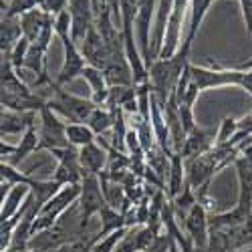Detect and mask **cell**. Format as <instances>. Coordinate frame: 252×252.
Returning <instances> with one entry per match:
<instances>
[{
  "instance_id": "6da1fadb",
  "label": "cell",
  "mask_w": 252,
  "mask_h": 252,
  "mask_svg": "<svg viewBox=\"0 0 252 252\" xmlns=\"http://www.w3.org/2000/svg\"><path fill=\"white\" fill-rule=\"evenodd\" d=\"M188 55H190V49H184L182 47L172 59H156V61H152V65L148 67L154 95L159 101L161 107L176 93L180 77H182L186 65L190 63Z\"/></svg>"
},
{
  "instance_id": "7a4b0ae2",
  "label": "cell",
  "mask_w": 252,
  "mask_h": 252,
  "mask_svg": "<svg viewBox=\"0 0 252 252\" xmlns=\"http://www.w3.org/2000/svg\"><path fill=\"white\" fill-rule=\"evenodd\" d=\"M79 198H81V184L63 188V190L55 198H51L43 206V210H40V214L36 216V220L32 224V236L47 232V230H53L61 222V218L67 214V210H71L73 206L79 204Z\"/></svg>"
},
{
  "instance_id": "3957f363",
  "label": "cell",
  "mask_w": 252,
  "mask_h": 252,
  "mask_svg": "<svg viewBox=\"0 0 252 252\" xmlns=\"http://www.w3.org/2000/svg\"><path fill=\"white\" fill-rule=\"evenodd\" d=\"M53 91L55 97L47 99V107H51L57 115L69 119V123H87L91 113L97 109V105L91 99L71 95L63 87H55Z\"/></svg>"
},
{
  "instance_id": "277c9868",
  "label": "cell",
  "mask_w": 252,
  "mask_h": 252,
  "mask_svg": "<svg viewBox=\"0 0 252 252\" xmlns=\"http://www.w3.org/2000/svg\"><path fill=\"white\" fill-rule=\"evenodd\" d=\"M244 79L242 71H234L230 67H222V65H214V63H208V65H194L192 63V81L198 87V91H206L212 87H226V85H236L240 87V83Z\"/></svg>"
},
{
  "instance_id": "5b68a950",
  "label": "cell",
  "mask_w": 252,
  "mask_h": 252,
  "mask_svg": "<svg viewBox=\"0 0 252 252\" xmlns=\"http://www.w3.org/2000/svg\"><path fill=\"white\" fill-rule=\"evenodd\" d=\"M107 206L103 196V188H101V178L97 174H85L81 182V198H79V210H81V216H79V228L81 232H85L89 220L99 214L101 210Z\"/></svg>"
},
{
  "instance_id": "8992f818",
  "label": "cell",
  "mask_w": 252,
  "mask_h": 252,
  "mask_svg": "<svg viewBox=\"0 0 252 252\" xmlns=\"http://www.w3.org/2000/svg\"><path fill=\"white\" fill-rule=\"evenodd\" d=\"M40 113V141H38V150L36 152H51V150H61V148H69V139H67V123H63L59 115L51 109L45 107L38 111Z\"/></svg>"
},
{
  "instance_id": "52a82bcc",
  "label": "cell",
  "mask_w": 252,
  "mask_h": 252,
  "mask_svg": "<svg viewBox=\"0 0 252 252\" xmlns=\"http://www.w3.org/2000/svg\"><path fill=\"white\" fill-rule=\"evenodd\" d=\"M55 159H57V167L51 180L59 182L61 186H73V184H81L85 178V170L81 165L79 159V148H61V150H51L49 152Z\"/></svg>"
},
{
  "instance_id": "ba28073f",
  "label": "cell",
  "mask_w": 252,
  "mask_h": 252,
  "mask_svg": "<svg viewBox=\"0 0 252 252\" xmlns=\"http://www.w3.org/2000/svg\"><path fill=\"white\" fill-rule=\"evenodd\" d=\"M190 8V0H174V8L167 20V29H165V40H163V49L159 53V59H172L180 47H182V27Z\"/></svg>"
},
{
  "instance_id": "9c48e42d",
  "label": "cell",
  "mask_w": 252,
  "mask_h": 252,
  "mask_svg": "<svg viewBox=\"0 0 252 252\" xmlns=\"http://www.w3.org/2000/svg\"><path fill=\"white\" fill-rule=\"evenodd\" d=\"M67 10L71 12V38L77 47H81L89 31L95 27L93 0H71Z\"/></svg>"
},
{
  "instance_id": "30bf717a",
  "label": "cell",
  "mask_w": 252,
  "mask_h": 252,
  "mask_svg": "<svg viewBox=\"0 0 252 252\" xmlns=\"http://www.w3.org/2000/svg\"><path fill=\"white\" fill-rule=\"evenodd\" d=\"M208 210L198 202L194 204V208L188 212L184 224H186V234L192 240L194 250L196 252H206L208 250V242H210V224H208Z\"/></svg>"
},
{
  "instance_id": "8fae6325",
  "label": "cell",
  "mask_w": 252,
  "mask_h": 252,
  "mask_svg": "<svg viewBox=\"0 0 252 252\" xmlns=\"http://www.w3.org/2000/svg\"><path fill=\"white\" fill-rule=\"evenodd\" d=\"M81 53L85 57L87 65L105 71L109 65V51H107V43L103 40L101 32L97 31V27H93L89 31V34L85 36V40L81 43Z\"/></svg>"
},
{
  "instance_id": "7c38bea8",
  "label": "cell",
  "mask_w": 252,
  "mask_h": 252,
  "mask_svg": "<svg viewBox=\"0 0 252 252\" xmlns=\"http://www.w3.org/2000/svg\"><path fill=\"white\" fill-rule=\"evenodd\" d=\"M214 145H216V133L214 131L196 127L192 133H188V137H186V143L182 148V158L184 159L200 158V156L208 154Z\"/></svg>"
},
{
  "instance_id": "4fadbf2b",
  "label": "cell",
  "mask_w": 252,
  "mask_h": 252,
  "mask_svg": "<svg viewBox=\"0 0 252 252\" xmlns=\"http://www.w3.org/2000/svg\"><path fill=\"white\" fill-rule=\"evenodd\" d=\"M172 8H174V0H158L156 25H154V32H152V61L159 59V53L163 49L165 29H167V20H170Z\"/></svg>"
},
{
  "instance_id": "5bb4252c",
  "label": "cell",
  "mask_w": 252,
  "mask_h": 252,
  "mask_svg": "<svg viewBox=\"0 0 252 252\" xmlns=\"http://www.w3.org/2000/svg\"><path fill=\"white\" fill-rule=\"evenodd\" d=\"M79 159H81V165L85 174H101L107 170V163H109V154L107 150L103 148L101 143H89L85 148L79 150Z\"/></svg>"
},
{
  "instance_id": "9a60e30c",
  "label": "cell",
  "mask_w": 252,
  "mask_h": 252,
  "mask_svg": "<svg viewBox=\"0 0 252 252\" xmlns=\"http://www.w3.org/2000/svg\"><path fill=\"white\" fill-rule=\"evenodd\" d=\"M36 121V113L29 111V113H18V111H10L2 107V115H0V133L4 135H18L25 133L27 129H31Z\"/></svg>"
},
{
  "instance_id": "2e32d148",
  "label": "cell",
  "mask_w": 252,
  "mask_h": 252,
  "mask_svg": "<svg viewBox=\"0 0 252 252\" xmlns=\"http://www.w3.org/2000/svg\"><path fill=\"white\" fill-rule=\"evenodd\" d=\"M81 77L87 81V85L91 89V101L97 107H105V103L109 99V85H107V79H105V73L101 69L87 65Z\"/></svg>"
},
{
  "instance_id": "e0dca14e",
  "label": "cell",
  "mask_w": 252,
  "mask_h": 252,
  "mask_svg": "<svg viewBox=\"0 0 252 252\" xmlns=\"http://www.w3.org/2000/svg\"><path fill=\"white\" fill-rule=\"evenodd\" d=\"M53 18V14H49L47 10L43 8H34L27 14L20 16V27H23V34L25 38H29L31 43H36V38L40 36V32H43L45 25L49 23V20Z\"/></svg>"
},
{
  "instance_id": "ac0fdd59",
  "label": "cell",
  "mask_w": 252,
  "mask_h": 252,
  "mask_svg": "<svg viewBox=\"0 0 252 252\" xmlns=\"http://www.w3.org/2000/svg\"><path fill=\"white\" fill-rule=\"evenodd\" d=\"M99 218H101V230L97 232V236H93V246L103 240L105 236L113 234L115 230H121V228H127V218H125V214H121L119 210H113L111 206H105L101 212H99Z\"/></svg>"
},
{
  "instance_id": "d6986e66",
  "label": "cell",
  "mask_w": 252,
  "mask_h": 252,
  "mask_svg": "<svg viewBox=\"0 0 252 252\" xmlns=\"http://www.w3.org/2000/svg\"><path fill=\"white\" fill-rule=\"evenodd\" d=\"M23 27H20V16H2L0 20V51L2 55H8L20 38H23Z\"/></svg>"
},
{
  "instance_id": "ffe728a7",
  "label": "cell",
  "mask_w": 252,
  "mask_h": 252,
  "mask_svg": "<svg viewBox=\"0 0 252 252\" xmlns=\"http://www.w3.org/2000/svg\"><path fill=\"white\" fill-rule=\"evenodd\" d=\"M31 186H14L12 190L8 192V196L2 200V210H0V222H8L10 218L16 216V212L20 208H23V204L27 202V198L31 196Z\"/></svg>"
},
{
  "instance_id": "44dd1931",
  "label": "cell",
  "mask_w": 252,
  "mask_h": 252,
  "mask_svg": "<svg viewBox=\"0 0 252 252\" xmlns=\"http://www.w3.org/2000/svg\"><path fill=\"white\" fill-rule=\"evenodd\" d=\"M186 184V165L182 154H174L170 158V170H167V198L176 200Z\"/></svg>"
},
{
  "instance_id": "7402d4cb",
  "label": "cell",
  "mask_w": 252,
  "mask_h": 252,
  "mask_svg": "<svg viewBox=\"0 0 252 252\" xmlns=\"http://www.w3.org/2000/svg\"><path fill=\"white\" fill-rule=\"evenodd\" d=\"M212 2L214 0H190V25H188V34H186L184 43H182L184 49H192V43H194V38L198 34V29H200L202 20H204V16H206V12H208V8Z\"/></svg>"
},
{
  "instance_id": "603a6c76",
  "label": "cell",
  "mask_w": 252,
  "mask_h": 252,
  "mask_svg": "<svg viewBox=\"0 0 252 252\" xmlns=\"http://www.w3.org/2000/svg\"><path fill=\"white\" fill-rule=\"evenodd\" d=\"M38 141H40V133L36 131V125H32L31 129H27V131L23 133L20 141L16 143V152H14V156L8 159V163L16 167L23 159H27L29 156H32V154L38 150Z\"/></svg>"
},
{
  "instance_id": "cb8c5ba5",
  "label": "cell",
  "mask_w": 252,
  "mask_h": 252,
  "mask_svg": "<svg viewBox=\"0 0 252 252\" xmlns=\"http://www.w3.org/2000/svg\"><path fill=\"white\" fill-rule=\"evenodd\" d=\"M67 139L73 148L81 150L89 143H95L97 135L87 123H67Z\"/></svg>"
},
{
  "instance_id": "d4e9b609",
  "label": "cell",
  "mask_w": 252,
  "mask_h": 252,
  "mask_svg": "<svg viewBox=\"0 0 252 252\" xmlns=\"http://www.w3.org/2000/svg\"><path fill=\"white\" fill-rule=\"evenodd\" d=\"M99 178H101V188H103V196H105V202H107V206H111L113 210H119V212H121L125 200H127L123 186L111 182L105 174H99Z\"/></svg>"
},
{
  "instance_id": "484cf974",
  "label": "cell",
  "mask_w": 252,
  "mask_h": 252,
  "mask_svg": "<svg viewBox=\"0 0 252 252\" xmlns=\"http://www.w3.org/2000/svg\"><path fill=\"white\" fill-rule=\"evenodd\" d=\"M113 123H115V113H113L111 109H107V107H97V109L91 113L89 121H87V125L95 131L97 137L103 135L105 131L113 129Z\"/></svg>"
},
{
  "instance_id": "4316f807",
  "label": "cell",
  "mask_w": 252,
  "mask_h": 252,
  "mask_svg": "<svg viewBox=\"0 0 252 252\" xmlns=\"http://www.w3.org/2000/svg\"><path fill=\"white\" fill-rule=\"evenodd\" d=\"M43 4H45V0H10L8 8L2 16H10V18L23 16V14H27L34 8H43Z\"/></svg>"
},
{
  "instance_id": "83f0119b",
  "label": "cell",
  "mask_w": 252,
  "mask_h": 252,
  "mask_svg": "<svg viewBox=\"0 0 252 252\" xmlns=\"http://www.w3.org/2000/svg\"><path fill=\"white\" fill-rule=\"evenodd\" d=\"M129 232V228H121V230H115L113 234H109V236H105L103 240H99L95 246H93V250L91 252H115L117 250V246L121 244V240L125 238V234Z\"/></svg>"
},
{
  "instance_id": "f1b7e54d",
  "label": "cell",
  "mask_w": 252,
  "mask_h": 252,
  "mask_svg": "<svg viewBox=\"0 0 252 252\" xmlns=\"http://www.w3.org/2000/svg\"><path fill=\"white\" fill-rule=\"evenodd\" d=\"M31 40L29 38H20L18 43H16V47L8 53V59H10V63H12V67L16 69V71H20V69H25V61H27V55H29V49H31Z\"/></svg>"
},
{
  "instance_id": "f546056e",
  "label": "cell",
  "mask_w": 252,
  "mask_h": 252,
  "mask_svg": "<svg viewBox=\"0 0 252 252\" xmlns=\"http://www.w3.org/2000/svg\"><path fill=\"white\" fill-rule=\"evenodd\" d=\"M238 133V121L234 117H224L220 123V129L216 131V145L230 141Z\"/></svg>"
},
{
  "instance_id": "4dcf8cb0",
  "label": "cell",
  "mask_w": 252,
  "mask_h": 252,
  "mask_svg": "<svg viewBox=\"0 0 252 252\" xmlns=\"http://www.w3.org/2000/svg\"><path fill=\"white\" fill-rule=\"evenodd\" d=\"M180 111V119H182V127L188 133H192L196 129V121H194V107H190V105H180L178 107Z\"/></svg>"
},
{
  "instance_id": "1f68e13d",
  "label": "cell",
  "mask_w": 252,
  "mask_h": 252,
  "mask_svg": "<svg viewBox=\"0 0 252 252\" xmlns=\"http://www.w3.org/2000/svg\"><path fill=\"white\" fill-rule=\"evenodd\" d=\"M69 2H71V0H45L43 10H47L53 16H59L61 12H65L69 8Z\"/></svg>"
},
{
  "instance_id": "d6a6232c",
  "label": "cell",
  "mask_w": 252,
  "mask_h": 252,
  "mask_svg": "<svg viewBox=\"0 0 252 252\" xmlns=\"http://www.w3.org/2000/svg\"><path fill=\"white\" fill-rule=\"evenodd\" d=\"M145 252H170V236L165 232H161Z\"/></svg>"
},
{
  "instance_id": "836d02e7",
  "label": "cell",
  "mask_w": 252,
  "mask_h": 252,
  "mask_svg": "<svg viewBox=\"0 0 252 252\" xmlns=\"http://www.w3.org/2000/svg\"><path fill=\"white\" fill-rule=\"evenodd\" d=\"M240 6H242V16H244L246 31L252 36V0H240Z\"/></svg>"
},
{
  "instance_id": "e575fe53",
  "label": "cell",
  "mask_w": 252,
  "mask_h": 252,
  "mask_svg": "<svg viewBox=\"0 0 252 252\" xmlns=\"http://www.w3.org/2000/svg\"><path fill=\"white\" fill-rule=\"evenodd\" d=\"M14 152H16V145H12V143H6L4 139H2V145H0V156H2V159L4 158H12L14 156Z\"/></svg>"
},
{
  "instance_id": "d590c367",
  "label": "cell",
  "mask_w": 252,
  "mask_h": 252,
  "mask_svg": "<svg viewBox=\"0 0 252 252\" xmlns=\"http://www.w3.org/2000/svg\"><path fill=\"white\" fill-rule=\"evenodd\" d=\"M240 87L252 95V71H246V73H244V79H242V83H240Z\"/></svg>"
},
{
  "instance_id": "8d00e7d4",
  "label": "cell",
  "mask_w": 252,
  "mask_h": 252,
  "mask_svg": "<svg viewBox=\"0 0 252 252\" xmlns=\"http://www.w3.org/2000/svg\"><path fill=\"white\" fill-rule=\"evenodd\" d=\"M242 158H244V161L248 163V167H250V170H252V141L246 145V148L242 150V154H240Z\"/></svg>"
},
{
  "instance_id": "74e56055",
  "label": "cell",
  "mask_w": 252,
  "mask_h": 252,
  "mask_svg": "<svg viewBox=\"0 0 252 252\" xmlns=\"http://www.w3.org/2000/svg\"><path fill=\"white\" fill-rule=\"evenodd\" d=\"M23 252H45V250H34V248H29V250H23Z\"/></svg>"
},
{
  "instance_id": "f35d334b",
  "label": "cell",
  "mask_w": 252,
  "mask_h": 252,
  "mask_svg": "<svg viewBox=\"0 0 252 252\" xmlns=\"http://www.w3.org/2000/svg\"><path fill=\"white\" fill-rule=\"evenodd\" d=\"M242 252H252V246H248V248H244Z\"/></svg>"
}]
</instances>
